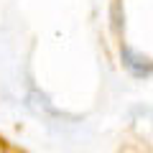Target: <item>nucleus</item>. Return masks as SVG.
Here are the masks:
<instances>
[{
  "instance_id": "nucleus-1",
  "label": "nucleus",
  "mask_w": 153,
  "mask_h": 153,
  "mask_svg": "<svg viewBox=\"0 0 153 153\" xmlns=\"http://www.w3.org/2000/svg\"><path fill=\"white\" fill-rule=\"evenodd\" d=\"M120 61L135 79H148L151 76V59L143 54H138L130 46H120Z\"/></svg>"
},
{
  "instance_id": "nucleus-2",
  "label": "nucleus",
  "mask_w": 153,
  "mask_h": 153,
  "mask_svg": "<svg viewBox=\"0 0 153 153\" xmlns=\"http://www.w3.org/2000/svg\"><path fill=\"white\" fill-rule=\"evenodd\" d=\"M112 28L115 33L123 31V13H120V0H115L112 3Z\"/></svg>"
}]
</instances>
